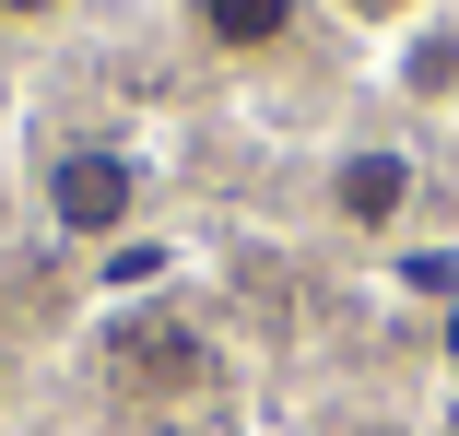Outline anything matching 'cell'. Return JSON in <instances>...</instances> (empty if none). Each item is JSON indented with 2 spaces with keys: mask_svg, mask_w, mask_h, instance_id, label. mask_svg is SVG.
<instances>
[{
  "mask_svg": "<svg viewBox=\"0 0 459 436\" xmlns=\"http://www.w3.org/2000/svg\"><path fill=\"white\" fill-rule=\"evenodd\" d=\"M189 24H201L224 59H259V48L295 36V0H189Z\"/></svg>",
  "mask_w": 459,
  "mask_h": 436,
  "instance_id": "cell-4",
  "label": "cell"
},
{
  "mask_svg": "<svg viewBox=\"0 0 459 436\" xmlns=\"http://www.w3.org/2000/svg\"><path fill=\"white\" fill-rule=\"evenodd\" d=\"M130 213H142V165H130L118 142L48 153V224H59V236H118Z\"/></svg>",
  "mask_w": 459,
  "mask_h": 436,
  "instance_id": "cell-1",
  "label": "cell"
},
{
  "mask_svg": "<svg viewBox=\"0 0 459 436\" xmlns=\"http://www.w3.org/2000/svg\"><path fill=\"white\" fill-rule=\"evenodd\" d=\"M107 366L142 378V389H201V378H212V354H201V330H189V318H118Z\"/></svg>",
  "mask_w": 459,
  "mask_h": 436,
  "instance_id": "cell-2",
  "label": "cell"
},
{
  "mask_svg": "<svg viewBox=\"0 0 459 436\" xmlns=\"http://www.w3.org/2000/svg\"><path fill=\"white\" fill-rule=\"evenodd\" d=\"M59 13V0H0V24H48Z\"/></svg>",
  "mask_w": 459,
  "mask_h": 436,
  "instance_id": "cell-6",
  "label": "cell"
},
{
  "mask_svg": "<svg viewBox=\"0 0 459 436\" xmlns=\"http://www.w3.org/2000/svg\"><path fill=\"white\" fill-rule=\"evenodd\" d=\"M365 13H389V0H365Z\"/></svg>",
  "mask_w": 459,
  "mask_h": 436,
  "instance_id": "cell-7",
  "label": "cell"
},
{
  "mask_svg": "<svg viewBox=\"0 0 459 436\" xmlns=\"http://www.w3.org/2000/svg\"><path fill=\"white\" fill-rule=\"evenodd\" d=\"M459 83V36H412V95H447Z\"/></svg>",
  "mask_w": 459,
  "mask_h": 436,
  "instance_id": "cell-5",
  "label": "cell"
},
{
  "mask_svg": "<svg viewBox=\"0 0 459 436\" xmlns=\"http://www.w3.org/2000/svg\"><path fill=\"white\" fill-rule=\"evenodd\" d=\"M401 201H412V153H389V142H353L342 165H330V213L342 224H401Z\"/></svg>",
  "mask_w": 459,
  "mask_h": 436,
  "instance_id": "cell-3",
  "label": "cell"
}]
</instances>
